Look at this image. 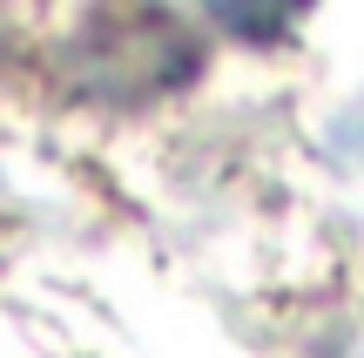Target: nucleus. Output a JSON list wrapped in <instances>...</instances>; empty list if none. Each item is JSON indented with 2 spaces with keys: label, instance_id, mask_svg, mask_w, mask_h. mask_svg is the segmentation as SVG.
I'll return each instance as SVG.
<instances>
[{
  "label": "nucleus",
  "instance_id": "f03ea898",
  "mask_svg": "<svg viewBox=\"0 0 364 358\" xmlns=\"http://www.w3.org/2000/svg\"><path fill=\"white\" fill-rule=\"evenodd\" d=\"M209 21L230 27L236 41H284L290 27L311 14V0H203Z\"/></svg>",
  "mask_w": 364,
  "mask_h": 358
},
{
  "label": "nucleus",
  "instance_id": "f257e3e1",
  "mask_svg": "<svg viewBox=\"0 0 364 358\" xmlns=\"http://www.w3.org/2000/svg\"><path fill=\"white\" fill-rule=\"evenodd\" d=\"M189 68H196V48L162 7H115L81 41V81L95 95H122V102L176 88Z\"/></svg>",
  "mask_w": 364,
  "mask_h": 358
}]
</instances>
